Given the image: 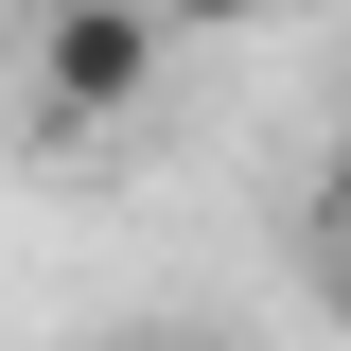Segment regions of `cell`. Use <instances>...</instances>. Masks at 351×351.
Masks as SVG:
<instances>
[{"label":"cell","instance_id":"1","mask_svg":"<svg viewBox=\"0 0 351 351\" xmlns=\"http://www.w3.org/2000/svg\"><path fill=\"white\" fill-rule=\"evenodd\" d=\"M158 88V18L141 0H36V106L53 123H123Z\"/></svg>","mask_w":351,"mask_h":351},{"label":"cell","instance_id":"2","mask_svg":"<svg viewBox=\"0 0 351 351\" xmlns=\"http://www.w3.org/2000/svg\"><path fill=\"white\" fill-rule=\"evenodd\" d=\"M316 299H334V334H351V193H334V228H316Z\"/></svg>","mask_w":351,"mask_h":351},{"label":"cell","instance_id":"3","mask_svg":"<svg viewBox=\"0 0 351 351\" xmlns=\"http://www.w3.org/2000/svg\"><path fill=\"white\" fill-rule=\"evenodd\" d=\"M158 36H228V18H263V0H141Z\"/></svg>","mask_w":351,"mask_h":351},{"label":"cell","instance_id":"4","mask_svg":"<svg viewBox=\"0 0 351 351\" xmlns=\"http://www.w3.org/2000/svg\"><path fill=\"white\" fill-rule=\"evenodd\" d=\"M88 351H211V334H176V316H123V334H88Z\"/></svg>","mask_w":351,"mask_h":351}]
</instances>
